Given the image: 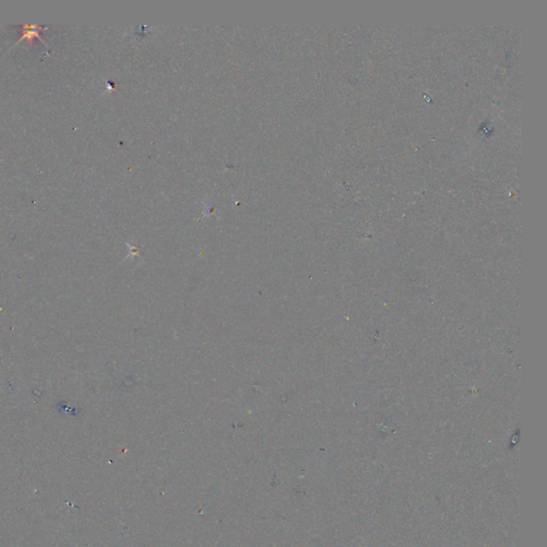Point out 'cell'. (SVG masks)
<instances>
[{
    "mask_svg": "<svg viewBox=\"0 0 547 547\" xmlns=\"http://www.w3.org/2000/svg\"><path fill=\"white\" fill-rule=\"evenodd\" d=\"M39 29L40 27L39 26H24L23 27V38H21L20 40H24V39H32V38H35V36H39Z\"/></svg>",
    "mask_w": 547,
    "mask_h": 547,
    "instance_id": "cell-1",
    "label": "cell"
}]
</instances>
